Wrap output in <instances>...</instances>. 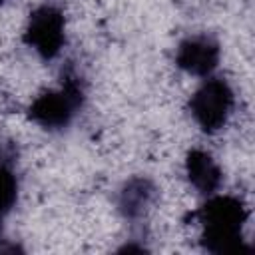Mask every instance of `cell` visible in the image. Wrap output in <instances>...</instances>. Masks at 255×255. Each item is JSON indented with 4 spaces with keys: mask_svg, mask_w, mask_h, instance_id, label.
Listing matches in <instances>:
<instances>
[{
    "mask_svg": "<svg viewBox=\"0 0 255 255\" xmlns=\"http://www.w3.org/2000/svg\"><path fill=\"white\" fill-rule=\"evenodd\" d=\"M247 215L243 199L233 195H215L189 213L191 219H199L203 225L201 247L215 255H249L253 251L243 239Z\"/></svg>",
    "mask_w": 255,
    "mask_h": 255,
    "instance_id": "6da1fadb",
    "label": "cell"
},
{
    "mask_svg": "<svg viewBox=\"0 0 255 255\" xmlns=\"http://www.w3.org/2000/svg\"><path fill=\"white\" fill-rule=\"evenodd\" d=\"M84 104V88L76 74L66 72L60 90L42 92L28 108V118L44 129L66 128Z\"/></svg>",
    "mask_w": 255,
    "mask_h": 255,
    "instance_id": "7a4b0ae2",
    "label": "cell"
},
{
    "mask_svg": "<svg viewBox=\"0 0 255 255\" xmlns=\"http://www.w3.org/2000/svg\"><path fill=\"white\" fill-rule=\"evenodd\" d=\"M187 106L197 126L205 133H215L233 110V90L223 78H209L195 90Z\"/></svg>",
    "mask_w": 255,
    "mask_h": 255,
    "instance_id": "3957f363",
    "label": "cell"
},
{
    "mask_svg": "<svg viewBox=\"0 0 255 255\" xmlns=\"http://www.w3.org/2000/svg\"><path fill=\"white\" fill-rule=\"evenodd\" d=\"M64 30H66L64 12L56 6L44 4L30 12L22 40L30 48H34L42 60H54L66 42Z\"/></svg>",
    "mask_w": 255,
    "mask_h": 255,
    "instance_id": "277c9868",
    "label": "cell"
},
{
    "mask_svg": "<svg viewBox=\"0 0 255 255\" xmlns=\"http://www.w3.org/2000/svg\"><path fill=\"white\" fill-rule=\"evenodd\" d=\"M175 64L191 76H207L219 64V44L207 34L189 36L177 46Z\"/></svg>",
    "mask_w": 255,
    "mask_h": 255,
    "instance_id": "5b68a950",
    "label": "cell"
},
{
    "mask_svg": "<svg viewBox=\"0 0 255 255\" xmlns=\"http://www.w3.org/2000/svg\"><path fill=\"white\" fill-rule=\"evenodd\" d=\"M185 173L189 183L203 195H211L219 189L223 173L215 159L203 149H191L185 155Z\"/></svg>",
    "mask_w": 255,
    "mask_h": 255,
    "instance_id": "8992f818",
    "label": "cell"
},
{
    "mask_svg": "<svg viewBox=\"0 0 255 255\" xmlns=\"http://www.w3.org/2000/svg\"><path fill=\"white\" fill-rule=\"evenodd\" d=\"M155 185L147 177H131L124 183L118 197V207L124 217L137 219L145 213V209L155 199Z\"/></svg>",
    "mask_w": 255,
    "mask_h": 255,
    "instance_id": "52a82bcc",
    "label": "cell"
},
{
    "mask_svg": "<svg viewBox=\"0 0 255 255\" xmlns=\"http://www.w3.org/2000/svg\"><path fill=\"white\" fill-rule=\"evenodd\" d=\"M18 199V181L8 165H0V223L12 211Z\"/></svg>",
    "mask_w": 255,
    "mask_h": 255,
    "instance_id": "ba28073f",
    "label": "cell"
},
{
    "mask_svg": "<svg viewBox=\"0 0 255 255\" xmlns=\"http://www.w3.org/2000/svg\"><path fill=\"white\" fill-rule=\"evenodd\" d=\"M4 2H6V0H0V4H4Z\"/></svg>",
    "mask_w": 255,
    "mask_h": 255,
    "instance_id": "9c48e42d",
    "label": "cell"
}]
</instances>
